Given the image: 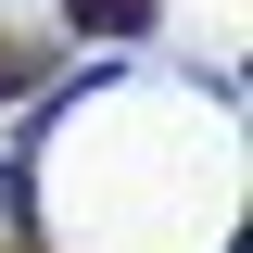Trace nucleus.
I'll use <instances>...</instances> for the list:
<instances>
[{
    "label": "nucleus",
    "instance_id": "nucleus-1",
    "mask_svg": "<svg viewBox=\"0 0 253 253\" xmlns=\"http://www.w3.org/2000/svg\"><path fill=\"white\" fill-rule=\"evenodd\" d=\"M89 38H152V0H63Z\"/></svg>",
    "mask_w": 253,
    "mask_h": 253
},
{
    "label": "nucleus",
    "instance_id": "nucleus-3",
    "mask_svg": "<svg viewBox=\"0 0 253 253\" xmlns=\"http://www.w3.org/2000/svg\"><path fill=\"white\" fill-rule=\"evenodd\" d=\"M0 215L26 228V152H13V139H0Z\"/></svg>",
    "mask_w": 253,
    "mask_h": 253
},
{
    "label": "nucleus",
    "instance_id": "nucleus-4",
    "mask_svg": "<svg viewBox=\"0 0 253 253\" xmlns=\"http://www.w3.org/2000/svg\"><path fill=\"white\" fill-rule=\"evenodd\" d=\"M13 253H38V241H13Z\"/></svg>",
    "mask_w": 253,
    "mask_h": 253
},
{
    "label": "nucleus",
    "instance_id": "nucleus-2",
    "mask_svg": "<svg viewBox=\"0 0 253 253\" xmlns=\"http://www.w3.org/2000/svg\"><path fill=\"white\" fill-rule=\"evenodd\" d=\"M38 76H51V63H38V51H13V38H0V101H26Z\"/></svg>",
    "mask_w": 253,
    "mask_h": 253
}]
</instances>
